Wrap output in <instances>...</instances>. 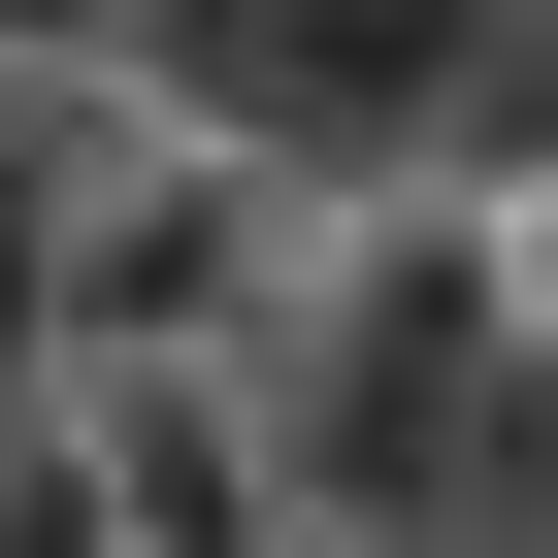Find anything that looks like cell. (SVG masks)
<instances>
[{
    "mask_svg": "<svg viewBox=\"0 0 558 558\" xmlns=\"http://www.w3.org/2000/svg\"><path fill=\"white\" fill-rule=\"evenodd\" d=\"M525 362V263L460 165H362L296 329H263V460H296V525H460V395Z\"/></svg>",
    "mask_w": 558,
    "mask_h": 558,
    "instance_id": "6da1fadb",
    "label": "cell"
},
{
    "mask_svg": "<svg viewBox=\"0 0 558 558\" xmlns=\"http://www.w3.org/2000/svg\"><path fill=\"white\" fill-rule=\"evenodd\" d=\"M460 66H493V0H66V99H132V132H263L296 197L427 165Z\"/></svg>",
    "mask_w": 558,
    "mask_h": 558,
    "instance_id": "7a4b0ae2",
    "label": "cell"
},
{
    "mask_svg": "<svg viewBox=\"0 0 558 558\" xmlns=\"http://www.w3.org/2000/svg\"><path fill=\"white\" fill-rule=\"evenodd\" d=\"M296 263H329V197L263 132H132V99L66 132V362H263Z\"/></svg>",
    "mask_w": 558,
    "mask_h": 558,
    "instance_id": "3957f363",
    "label": "cell"
},
{
    "mask_svg": "<svg viewBox=\"0 0 558 558\" xmlns=\"http://www.w3.org/2000/svg\"><path fill=\"white\" fill-rule=\"evenodd\" d=\"M99 558H296V460H263V362H66Z\"/></svg>",
    "mask_w": 558,
    "mask_h": 558,
    "instance_id": "277c9868",
    "label": "cell"
},
{
    "mask_svg": "<svg viewBox=\"0 0 558 558\" xmlns=\"http://www.w3.org/2000/svg\"><path fill=\"white\" fill-rule=\"evenodd\" d=\"M66 132H99L66 66L0 99V395H66Z\"/></svg>",
    "mask_w": 558,
    "mask_h": 558,
    "instance_id": "5b68a950",
    "label": "cell"
},
{
    "mask_svg": "<svg viewBox=\"0 0 558 558\" xmlns=\"http://www.w3.org/2000/svg\"><path fill=\"white\" fill-rule=\"evenodd\" d=\"M0 558H99V460H66V395H0Z\"/></svg>",
    "mask_w": 558,
    "mask_h": 558,
    "instance_id": "8992f818",
    "label": "cell"
},
{
    "mask_svg": "<svg viewBox=\"0 0 558 558\" xmlns=\"http://www.w3.org/2000/svg\"><path fill=\"white\" fill-rule=\"evenodd\" d=\"M296 558H460V525H296Z\"/></svg>",
    "mask_w": 558,
    "mask_h": 558,
    "instance_id": "52a82bcc",
    "label": "cell"
},
{
    "mask_svg": "<svg viewBox=\"0 0 558 558\" xmlns=\"http://www.w3.org/2000/svg\"><path fill=\"white\" fill-rule=\"evenodd\" d=\"M0 99H34V66H0Z\"/></svg>",
    "mask_w": 558,
    "mask_h": 558,
    "instance_id": "ba28073f",
    "label": "cell"
}]
</instances>
